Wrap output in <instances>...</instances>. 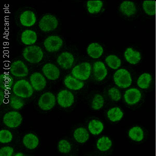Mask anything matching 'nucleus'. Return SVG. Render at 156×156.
I'll use <instances>...</instances> for the list:
<instances>
[{
    "label": "nucleus",
    "instance_id": "1",
    "mask_svg": "<svg viewBox=\"0 0 156 156\" xmlns=\"http://www.w3.org/2000/svg\"><path fill=\"white\" fill-rule=\"evenodd\" d=\"M15 95L23 98H29L34 93V89L31 84L26 80H18L12 87Z\"/></svg>",
    "mask_w": 156,
    "mask_h": 156
},
{
    "label": "nucleus",
    "instance_id": "2",
    "mask_svg": "<svg viewBox=\"0 0 156 156\" xmlns=\"http://www.w3.org/2000/svg\"><path fill=\"white\" fill-rule=\"evenodd\" d=\"M23 55L27 62L32 64H37L42 60L44 53L40 47L37 45H31L25 48Z\"/></svg>",
    "mask_w": 156,
    "mask_h": 156
},
{
    "label": "nucleus",
    "instance_id": "3",
    "mask_svg": "<svg viewBox=\"0 0 156 156\" xmlns=\"http://www.w3.org/2000/svg\"><path fill=\"white\" fill-rule=\"evenodd\" d=\"M114 81L115 85L121 89H126L132 83L131 73L124 68L118 69L115 71L114 75Z\"/></svg>",
    "mask_w": 156,
    "mask_h": 156
},
{
    "label": "nucleus",
    "instance_id": "4",
    "mask_svg": "<svg viewBox=\"0 0 156 156\" xmlns=\"http://www.w3.org/2000/svg\"><path fill=\"white\" fill-rule=\"evenodd\" d=\"M92 67L88 62H83L75 66L71 71L73 76L78 80L85 81L87 80L91 74Z\"/></svg>",
    "mask_w": 156,
    "mask_h": 156
},
{
    "label": "nucleus",
    "instance_id": "5",
    "mask_svg": "<svg viewBox=\"0 0 156 156\" xmlns=\"http://www.w3.org/2000/svg\"><path fill=\"white\" fill-rule=\"evenodd\" d=\"M58 21L53 15L46 14L43 16L39 22V27L43 32H50L57 28Z\"/></svg>",
    "mask_w": 156,
    "mask_h": 156
},
{
    "label": "nucleus",
    "instance_id": "6",
    "mask_svg": "<svg viewBox=\"0 0 156 156\" xmlns=\"http://www.w3.org/2000/svg\"><path fill=\"white\" fill-rule=\"evenodd\" d=\"M22 121L21 114L16 111L8 112L3 117L4 123L9 128H17L21 124Z\"/></svg>",
    "mask_w": 156,
    "mask_h": 156
},
{
    "label": "nucleus",
    "instance_id": "7",
    "mask_svg": "<svg viewBox=\"0 0 156 156\" xmlns=\"http://www.w3.org/2000/svg\"><path fill=\"white\" fill-rule=\"evenodd\" d=\"M63 44V41L59 36H50L45 40L44 46L47 51L54 53L58 51Z\"/></svg>",
    "mask_w": 156,
    "mask_h": 156
},
{
    "label": "nucleus",
    "instance_id": "8",
    "mask_svg": "<svg viewBox=\"0 0 156 156\" xmlns=\"http://www.w3.org/2000/svg\"><path fill=\"white\" fill-rule=\"evenodd\" d=\"M56 98L51 92H46L42 94L38 101V105L41 109L44 111L50 110L55 106Z\"/></svg>",
    "mask_w": 156,
    "mask_h": 156
},
{
    "label": "nucleus",
    "instance_id": "9",
    "mask_svg": "<svg viewBox=\"0 0 156 156\" xmlns=\"http://www.w3.org/2000/svg\"><path fill=\"white\" fill-rule=\"evenodd\" d=\"M9 71L17 78H23L28 75V68L21 60H16L11 64Z\"/></svg>",
    "mask_w": 156,
    "mask_h": 156
},
{
    "label": "nucleus",
    "instance_id": "10",
    "mask_svg": "<svg viewBox=\"0 0 156 156\" xmlns=\"http://www.w3.org/2000/svg\"><path fill=\"white\" fill-rule=\"evenodd\" d=\"M57 100L60 106L63 108H68L71 106L74 103L75 98L70 91L63 90L58 93Z\"/></svg>",
    "mask_w": 156,
    "mask_h": 156
},
{
    "label": "nucleus",
    "instance_id": "11",
    "mask_svg": "<svg viewBox=\"0 0 156 156\" xmlns=\"http://www.w3.org/2000/svg\"><path fill=\"white\" fill-rule=\"evenodd\" d=\"M142 98L140 90L136 88L128 89L124 94V101L128 105L133 106L139 103Z\"/></svg>",
    "mask_w": 156,
    "mask_h": 156
},
{
    "label": "nucleus",
    "instance_id": "12",
    "mask_svg": "<svg viewBox=\"0 0 156 156\" xmlns=\"http://www.w3.org/2000/svg\"><path fill=\"white\" fill-rule=\"evenodd\" d=\"M75 58L73 55L68 51H64L59 55L57 62L59 66L62 69L67 70L70 69L74 63Z\"/></svg>",
    "mask_w": 156,
    "mask_h": 156
},
{
    "label": "nucleus",
    "instance_id": "13",
    "mask_svg": "<svg viewBox=\"0 0 156 156\" xmlns=\"http://www.w3.org/2000/svg\"><path fill=\"white\" fill-rule=\"evenodd\" d=\"M30 80L33 89L37 91L42 90L46 87V79L41 73L36 72L32 73Z\"/></svg>",
    "mask_w": 156,
    "mask_h": 156
},
{
    "label": "nucleus",
    "instance_id": "14",
    "mask_svg": "<svg viewBox=\"0 0 156 156\" xmlns=\"http://www.w3.org/2000/svg\"><path fill=\"white\" fill-rule=\"evenodd\" d=\"M93 71L94 78L98 81H102L106 78L108 70L104 62L98 61L93 64Z\"/></svg>",
    "mask_w": 156,
    "mask_h": 156
},
{
    "label": "nucleus",
    "instance_id": "15",
    "mask_svg": "<svg viewBox=\"0 0 156 156\" xmlns=\"http://www.w3.org/2000/svg\"><path fill=\"white\" fill-rule=\"evenodd\" d=\"M42 71L45 77L51 81L57 80L60 76L59 69L52 63L44 65L42 68Z\"/></svg>",
    "mask_w": 156,
    "mask_h": 156
},
{
    "label": "nucleus",
    "instance_id": "16",
    "mask_svg": "<svg viewBox=\"0 0 156 156\" xmlns=\"http://www.w3.org/2000/svg\"><path fill=\"white\" fill-rule=\"evenodd\" d=\"M124 56L127 62L133 65L138 64L142 58L140 52L134 50L132 48H126L124 51Z\"/></svg>",
    "mask_w": 156,
    "mask_h": 156
},
{
    "label": "nucleus",
    "instance_id": "17",
    "mask_svg": "<svg viewBox=\"0 0 156 156\" xmlns=\"http://www.w3.org/2000/svg\"><path fill=\"white\" fill-rule=\"evenodd\" d=\"M20 22L23 26L30 27L36 23L37 18L32 11H25L20 16Z\"/></svg>",
    "mask_w": 156,
    "mask_h": 156
},
{
    "label": "nucleus",
    "instance_id": "18",
    "mask_svg": "<svg viewBox=\"0 0 156 156\" xmlns=\"http://www.w3.org/2000/svg\"><path fill=\"white\" fill-rule=\"evenodd\" d=\"M64 84L69 90H80L83 87V82L78 80L71 75H68L64 79Z\"/></svg>",
    "mask_w": 156,
    "mask_h": 156
},
{
    "label": "nucleus",
    "instance_id": "19",
    "mask_svg": "<svg viewBox=\"0 0 156 156\" xmlns=\"http://www.w3.org/2000/svg\"><path fill=\"white\" fill-rule=\"evenodd\" d=\"M121 12L126 17H131L135 15L137 12L135 4L129 1H125L121 4L120 6Z\"/></svg>",
    "mask_w": 156,
    "mask_h": 156
},
{
    "label": "nucleus",
    "instance_id": "20",
    "mask_svg": "<svg viewBox=\"0 0 156 156\" xmlns=\"http://www.w3.org/2000/svg\"><path fill=\"white\" fill-rule=\"evenodd\" d=\"M104 53V49L101 45L98 43H92L89 45L87 48V53L90 57L98 59L101 57Z\"/></svg>",
    "mask_w": 156,
    "mask_h": 156
},
{
    "label": "nucleus",
    "instance_id": "21",
    "mask_svg": "<svg viewBox=\"0 0 156 156\" xmlns=\"http://www.w3.org/2000/svg\"><path fill=\"white\" fill-rule=\"evenodd\" d=\"M37 34L31 30H26L21 34V40L23 44L31 46L36 43L37 40Z\"/></svg>",
    "mask_w": 156,
    "mask_h": 156
},
{
    "label": "nucleus",
    "instance_id": "22",
    "mask_svg": "<svg viewBox=\"0 0 156 156\" xmlns=\"http://www.w3.org/2000/svg\"><path fill=\"white\" fill-rule=\"evenodd\" d=\"M23 145L29 149H34L39 145V138L34 134L29 133L25 135L23 140Z\"/></svg>",
    "mask_w": 156,
    "mask_h": 156
},
{
    "label": "nucleus",
    "instance_id": "23",
    "mask_svg": "<svg viewBox=\"0 0 156 156\" xmlns=\"http://www.w3.org/2000/svg\"><path fill=\"white\" fill-rule=\"evenodd\" d=\"M128 135L129 138L133 141L141 142L144 138V131L140 126H133L129 131Z\"/></svg>",
    "mask_w": 156,
    "mask_h": 156
},
{
    "label": "nucleus",
    "instance_id": "24",
    "mask_svg": "<svg viewBox=\"0 0 156 156\" xmlns=\"http://www.w3.org/2000/svg\"><path fill=\"white\" fill-rule=\"evenodd\" d=\"M107 115L110 121L115 122H118L122 119L124 114L120 108L118 107H115L109 109Z\"/></svg>",
    "mask_w": 156,
    "mask_h": 156
},
{
    "label": "nucleus",
    "instance_id": "25",
    "mask_svg": "<svg viewBox=\"0 0 156 156\" xmlns=\"http://www.w3.org/2000/svg\"><path fill=\"white\" fill-rule=\"evenodd\" d=\"M73 137L76 142L82 144L89 140V133L85 128L80 127L75 130L73 133Z\"/></svg>",
    "mask_w": 156,
    "mask_h": 156
},
{
    "label": "nucleus",
    "instance_id": "26",
    "mask_svg": "<svg viewBox=\"0 0 156 156\" xmlns=\"http://www.w3.org/2000/svg\"><path fill=\"white\" fill-rule=\"evenodd\" d=\"M89 131L92 134L98 135L103 132L104 126L102 122L98 120L94 119L90 121L88 126Z\"/></svg>",
    "mask_w": 156,
    "mask_h": 156
},
{
    "label": "nucleus",
    "instance_id": "27",
    "mask_svg": "<svg viewBox=\"0 0 156 156\" xmlns=\"http://www.w3.org/2000/svg\"><path fill=\"white\" fill-rule=\"evenodd\" d=\"M13 84V79L11 75L3 73L0 75V87L4 90H9Z\"/></svg>",
    "mask_w": 156,
    "mask_h": 156
},
{
    "label": "nucleus",
    "instance_id": "28",
    "mask_svg": "<svg viewBox=\"0 0 156 156\" xmlns=\"http://www.w3.org/2000/svg\"><path fill=\"white\" fill-rule=\"evenodd\" d=\"M152 77L148 73H144L139 76L137 81V84L141 89L146 90L150 87Z\"/></svg>",
    "mask_w": 156,
    "mask_h": 156
},
{
    "label": "nucleus",
    "instance_id": "29",
    "mask_svg": "<svg viewBox=\"0 0 156 156\" xmlns=\"http://www.w3.org/2000/svg\"><path fill=\"white\" fill-rule=\"evenodd\" d=\"M112 146V141L108 137L103 136L98 140L96 146L99 151L104 152L110 149Z\"/></svg>",
    "mask_w": 156,
    "mask_h": 156
},
{
    "label": "nucleus",
    "instance_id": "30",
    "mask_svg": "<svg viewBox=\"0 0 156 156\" xmlns=\"http://www.w3.org/2000/svg\"><path fill=\"white\" fill-rule=\"evenodd\" d=\"M87 5V11L90 14H97L101 11L103 3L101 1H88Z\"/></svg>",
    "mask_w": 156,
    "mask_h": 156
},
{
    "label": "nucleus",
    "instance_id": "31",
    "mask_svg": "<svg viewBox=\"0 0 156 156\" xmlns=\"http://www.w3.org/2000/svg\"><path fill=\"white\" fill-rule=\"evenodd\" d=\"M105 62L109 67L114 70L119 69L121 65V60L116 55H109L105 59Z\"/></svg>",
    "mask_w": 156,
    "mask_h": 156
},
{
    "label": "nucleus",
    "instance_id": "32",
    "mask_svg": "<svg viewBox=\"0 0 156 156\" xmlns=\"http://www.w3.org/2000/svg\"><path fill=\"white\" fill-rule=\"evenodd\" d=\"M142 6L144 12L148 15L154 16L156 14V2L154 1H145Z\"/></svg>",
    "mask_w": 156,
    "mask_h": 156
},
{
    "label": "nucleus",
    "instance_id": "33",
    "mask_svg": "<svg viewBox=\"0 0 156 156\" xmlns=\"http://www.w3.org/2000/svg\"><path fill=\"white\" fill-rule=\"evenodd\" d=\"M105 101L101 94H96L94 95L92 101V108L95 110H98L103 108Z\"/></svg>",
    "mask_w": 156,
    "mask_h": 156
},
{
    "label": "nucleus",
    "instance_id": "34",
    "mask_svg": "<svg viewBox=\"0 0 156 156\" xmlns=\"http://www.w3.org/2000/svg\"><path fill=\"white\" fill-rule=\"evenodd\" d=\"M9 103L11 107L16 110L21 109L24 106L23 100L16 95L12 96L10 98Z\"/></svg>",
    "mask_w": 156,
    "mask_h": 156
},
{
    "label": "nucleus",
    "instance_id": "35",
    "mask_svg": "<svg viewBox=\"0 0 156 156\" xmlns=\"http://www.w3.org/2000/svg\"><path fill=\"white\" fill-rule=\"evenodd\" d=\"M12 135L11 132L6 129L0 131V142L2 144L9 143L12 140Z\"/></svg>",
    "mask_w": 156,
    "mask_h": 156
},
{
    "label": "nucleus",
    "instance_id": "36",
    "mask_svg": "<svg viewBox=\"0 0 156 156\" xmlns=\"http://www.w3.org/2000/svg\"><path fill=\"white\" fill-rule=\"evenodd\" d=\"M58 148L60 153L67 154L71 151V145L66 140H62L59 142Z\"/></svg>",
    "mask_w": 156,
    "mask_h": 156
},
{
    "label": "nucleus",
    "instance_id": "37",
    "mask_svg": "<svg viewBox=\"0 0 156 156\" xmlns=\"http://www.w3.org/2000/svg\"><path fill=\"white\" fill-rule=\"evenodd\" d=\"M108 95L112 101H118L122 98V95L119 90L115 87H112L108 91Z\"/></svg>",
    "mask_w": 156,
    "mask_h": 156
},
{
    "label": "nucleus",
    "instance_id": "38",
    "mask_svg": "<svg viewBox=\"0 0 156 156\" xmlns=\"http://www.w3.org/2000/svg\"><path fill=\"white\" fill-rule=\"evenodd\" d=\"M13 153L14 149L10 146L2 147L0 149V156H12Z\"/></svg>",
    "mask_w": 156,
    "mask_h": 156
},
{
    "label": "nucleus",
    "instance_id": "39",
    "mask_svg": "<svg viewBox=\"0 0 156 156\" xmlns=\"http://www.w3.org/2000/svg\"><path fill=\"white\" fill-rule=\"evenodd\" d=\"M5 92H4V90L2 89H1L0 90V104L1 105H2L4 103V101L5 99Z\"/></svg>",
    "mask_w": 156,
    "mask_h": 156
},
{
    "label": "nucleus",
    "instance_id": "40",
    "mask_svg": "<svg viewBox=\"0 0 156 156\" xmlns=\"http://www.w3.org/2000/svg\"><path fill=\"white\" fill-rule=\"evenodd\" d=\"M15 156H24L23 154H22L21 153H18L17 154H15Z\"/></svg>",
    "mask_w": 156,
    "mask_h": 156
},
{
    "label": "nucleus",
    "instance_id": "41",
    "mask_svg": "<svg viewBox=\"0 0 156 156\" xmlns=\"http://www.w3.org/2000/svg\"></svg>",
    "mask_w": 156,
    "mask_h": 156
}]
</instances>
